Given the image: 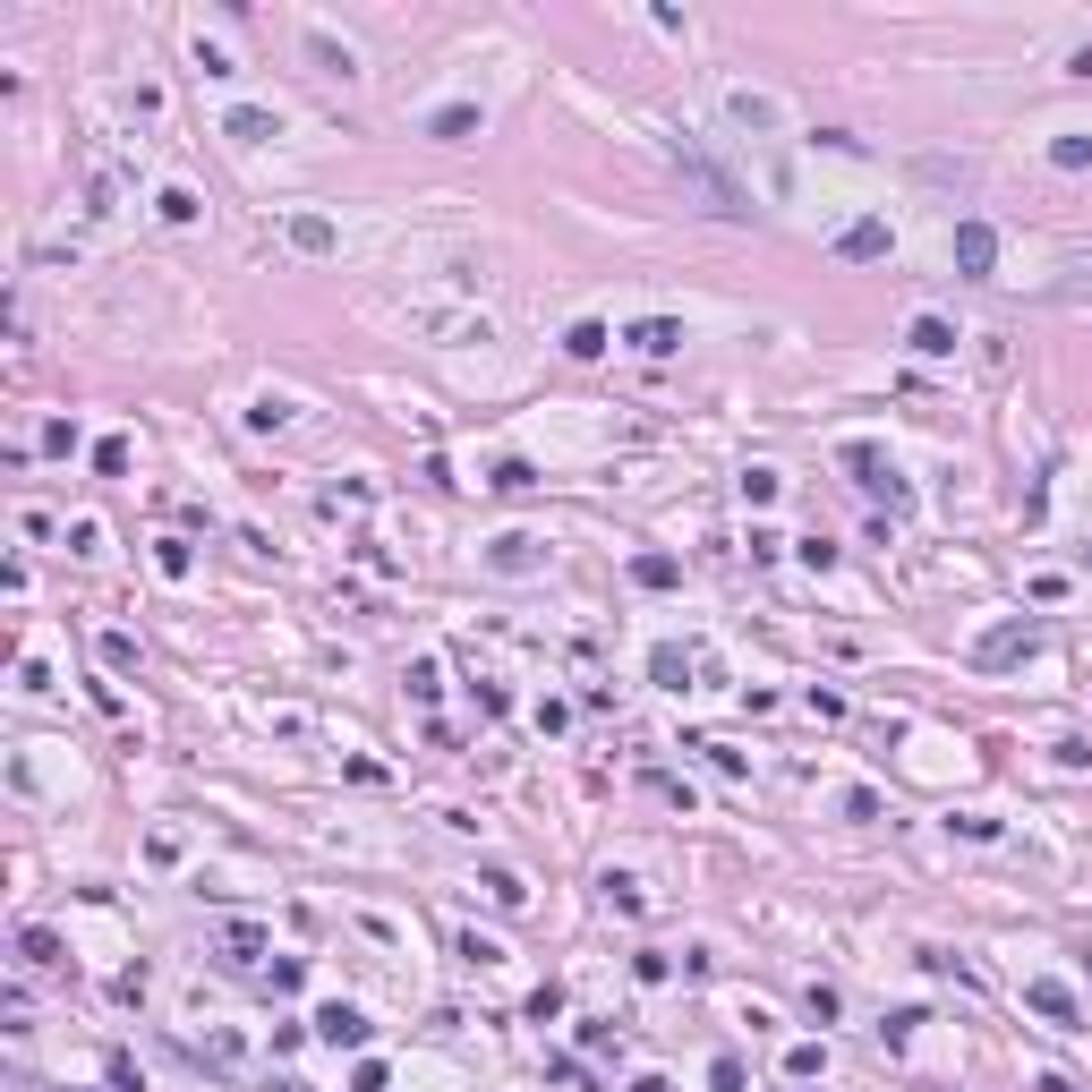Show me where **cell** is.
Instances as JSON below:
<instances>
[{
    "mask_svg": "<svg viewBox=\"0 0 1092 1092\" xmlns=\"http://www.w3.org/2000/svg\"><path fill=\"white\" fill-rule=\"evenodd\" d=\"M990 265H999V231H990V222H956V274H965V282H990Z\"/></svg>",
    "mask_w": 1092,
    "mask_h": 1092,
    "instance_id": "cell-1",
    "label": "cell"
},
{
    "mask_svg": "<svg viewBox=\"0 0 1092 1092\" xmlns=\"http://www.w3.org/2000/svg\"><path fill=\"white\" fill-rule=\"evenodd\" d=\"M1033 640H1042L1033 623H999V631L982 640V649H973V666H1007V658H1024V649H1033Z\"/></svg>",
    "mask_w": 1092,
    "mask_h": 1092,
    "instance_id": "cell-2",
    "label": "cell"
},
{
    "mask_svg": "<svg viewBox=\"0 0 1092 1092\" xmlns=\"http://www.w3.org/2000/svg\"><path fill=\"white\" fill-rule=\"evenodd\" d=\"M487 563H495V572H538V563H547V547H538L530 530H512V538H495V555H487Z\"/></svg>",
    "mask_w": 1092,
    "mask_h": 1092,
    "instance_id": "cell-3",
    "label": "cell"
},
{
    "mask_svg": "<svg viewBox=\"0 0 1092 1092\" xmlns=\"http://www.w3.org/2000/svg\"><path fill=\"white\" fill-rule=\"evenodd\" d=\"M316 1033H325L334 1050H359V1042H367V1015H359V1007H325V1015H316Z\"/></svg>",
    "mask_w": 1092,
    "mask_h": 1092,
    "instance_id": "cell-4",
    "label": "cell"
},
{
    "mask_svg": "<svg viewBox=\"0 0 1092 1092\" xmlns=\"http://www.w3.org/2000/svg\"><path fill=\"white\" fill-rule=\"evenodd\" d=\"M675 342H683V325H675V316H640V325H631V350H649V359H666Z\"/></svg>",
    "mask_w": 1092,
    "mask_h": 1092,
    "instance_id": "cell-5",
    "label": "cell"
},
{
    "mask_svg": "<svg viewBox=\"0 0 1092 1092\" xmlns=\"http://www.w3.org/2000/svg\"><path fill=\"white\" fill-rule=\"evenodd\" d=\"M291 248H307V256H334V222H325V214H291Z\"/></svg>",
    "mask_w": 1092,
    "mask_h": 1092,
    "instance_id": "cell-6",
    "label": "cell"
},
{
    "mask_svg": "<svg viewBox=\"0 0 1092 1092\" xmlns=\"http://www.w3.org/2000/svg\"><path fill=\"white\" fill-rule=\"evenodd\" d=\"M837 248L854 256V265H871V256H887V222H854V231H845Z\"/></svg>",
    "mask_w": 1092,
    "mask_h": 1092,
    "instance_id": "cell-7",
    "label": "cell"
},
{
    "mask_svg": "<svg viewBox=\"0 0 1092 1092\" xmlns=\"http://www.w3.org/2000/svg\"><path fill=\"white\" fill-rule=\"evenodd\" d=\"M427 128H435L444 146H462V137H478V111H470V103H453V111H435Z\"/></svg>",
    "mask_w": 1092,
    "mask_h": 1092,
    "instance_id": "cell-8",
    "label": "cell"
},
{
    "mask_svg": "<svg viewBox=\"0 0 1092 1092\" xmlns=\"http://www.w3.org/2000/svg\"><path fill=\"white\" fill-rule=\"evenodd\" d=\"M675 572H683L675 555H640V563H631V581H640V590H675Z\"/></svg>",
    "mask_w": 1092,
    "mask_h": 1092,
    "instance_id": "cell-9",
    "label": "cell"
},
{
    "mask_svg": "<svg viewBox=\"0 0 1092 1092\" xmlns=\"http://www.w3.org/2000/svg\"><path fill=\"white\" fill-rule=\"evenodd\" d=\"M18 956L43 973V965H60V939H51V930H18Z\"/></svg>",
    "mask_w": 1092,
    "mask_h": 1092,
    "instance_id": "cell-10",
    "label": "cell"
},
{
    "mask_svg": "<svg viewBox=\"0 0 1092 1092\" xmlns=\"http://www.w3.org/2000/svg\"><path fill=\"white\" fill-rule=\"evenodd\" d=\"M914 350H922V359H947V350H956V334L939 325V316H922V325H914Z\"/></svg>",
    "mask_w": 1092,
    "mask_h": 1092,
    "instance_id": "cell-11",
    "label": "cell"
},
{
    "mask_svg": "<svg viewBox=\"0 0 1092 1092\" xmlns=\"http://www.w3.org/2000/svg\"><path fill=\"white\" fill-rule=\"evenodd\" d=\"M1024 999H1033V1007H1042V1015H1058V1024H1075V999H1067V990H1058V982H1033V990H1024Z\"/></svg>",
    "mask_w": 1092,
    "mask_h": 1092,
    "instance_id": "cell-12",
    "label": "cell"
},
{
    "mask_svg": "<svg viewBox=\"0 0 1092 1092\" xmlns=\"http://www.w3.org/2000/svg\"><path fill=\"white\" fill-rule=\"evenodd\" d=\"M307 51H316V60H325V69H334V78H350V51H342V43L325 35V26H307Z\"/></svg>",
    "mask_w": 1092,
    "mask_h": 1092,
    "instance_id": "cell-13",
    "label": "cell"
},
{
    "mask_svg": "<svg viewBox=\"0 0 1092 1092\" xmlns=\"http://www.w3.org/2000/svg\"><path fill=\"white\" fill-rule=\"evenodd\" d=\"M563 350H572V359H598V350H606V325H572Z\"/></svg>",
    "mask_w": 1092,
    "mask_h": 1092,
    "instance_id": "cell-14",
    "label": "cell"
},
{
    "mask_svg": "<svg viewBox=\"0 0 1092 1092\" xmlns=\"http://www.w3.org/2000/svg\"><path fill=\"white\" fill-rule=\"evenodd\" d=\"M530 487H538L530 462H504V470H495V495H530Z\"/></svg>",
    "mask_w": 1092,
    "mask_h": 1092,
    "instance_id": "cell-15",
    "label": "cell"
},
{
    "mask_svg": "<svg viewBox=\"0 0 1092 1092\" xmlns=\"http://www.w3.org/2000/svg\"><path fill=\"white\" fill-rule=\"evenodd\" d=\"M1050 163H1058V171H1084V163H1092V137H1058Z\"/></svg>",
    "mask_w": 1092,
    "mask_h": 1092,
    "instance_id": "cell-16",
    "label": "cell"
},
{
    "mask_svg": "<svg viewBox=\"0 0 1092 1092\" xmlns=\"http://www.w3.org/2000/svg\"><path fill=\"white\" fill-rule=\"evenodd\" d=\"M163 222H197V197H188V188H163Z\"/></svg>",
    "mask_w": 1092,
    "mask_h": 1092,
    "instance_id": "cell-17",
    "label": "cell"
},
{
    "mask_svg": "<svg viewBox=\"0 0 1092 1092\" xmlns=\"http://www.w3.org/2000/svg\"><path fill=\"white\" fill-rule=\"evenodd\" d=\"M709 1084H718V1092H743V1058H718V1067H709Z\"/></svg>",
    "mask_w": 1092,
    "mask_h": 1092,
    "instance_id": "cell-18",
    "label": "cell"
},
{
    "mask_svg": "<svg viewBox=\"0 0 1092 1092\" xmlns=\"http://www.w3.org/2000/svg\"><path fill=\"white\" fill-rule=\"evenodd\" d=\"M1067 69H1075V78H1092V43H1084V51H1075V60H1067Z\"/></svg>",
    "mask_w": 1092,
    "mask_h": 1092,
    "instance_id": "cell-19",
    "label": "cell"
},
{
    "mask_svg": "<svg viewBox=\"0 0 1092 1092\" xmlns=\"http://www.w3.org/2000/svg\"><path fill=\"white\" fill-rule=\"evenodd\" d=\"M1042 1092H1075V1084H1042Z\"/></svg>",
    "mask_w": 1092,
    "mask_h": 1092,
    "instance_id": "cell-20",
    "label": "cell"
},
{
    "mask_svg": "<svg viewBox=\"0 0 1092 1092\" xmlns=\"http://www.w3.org/2000/svg\"><path fill=\"white\" fill-rule=\"evenodd\" d=\"M274 1092H307V1084H274Z\"/></svg>",
    "mask_w": 1092,
    "mask_h": 1092,
    "instance_id": "cell-21",
    "label": "cell"
}]
</instances>
